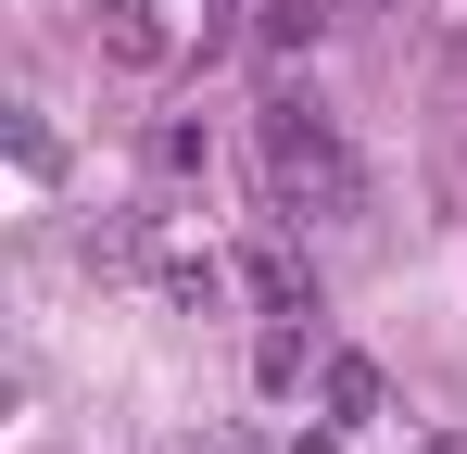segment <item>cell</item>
<instances>
[{
    "label": "cell",
    "instance_id": "6da1fadb",
    "mask_svg": "<svg viewBox=\"0 0 467 454\" xmlns=\"http://www.w3.org/2000/svg\"><path fill=\"white\" fill-rule=\"evenodd\" d=\"M253 151H265V190H278L291 227H354V151H341V127L316 114L304 88H278L253 114Z\"/></svg>",
    "mask_w": 467,
    "mask_h": 454
}]
</instances>
